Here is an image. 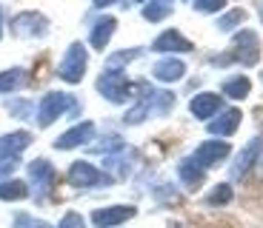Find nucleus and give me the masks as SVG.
I'll return each mask as SVG.
<instances>
[{"mask_svg":"<svg viewBox=\"0 0 263 228\" xmlns=\"http://www.w3.org/2000/svg\"><path fill=\"white\" fill-rule=\"evenodd\" d=\"M189 109H192V114H195L197 120H212L215 114H220V109H223V100L217 97V94H209V91H203V94L192 97Z\"/></svg>","mask_w":263,"mask_h":228,"instance_id":"obj_11","label":"nucleus"},{"mask_svg":"<svg viewBox=\"0 0 263 228\" xmlns=\"http://www.w3.org/2000/svg\"><path fill=\"white\" fill-rule=\"evenodd\" d=\"M29 180L37 185V197H43L49 189H52V182H54V169L49 160H34V163H29Z\"/></svg>","mask_w":263,"mask_h":228,"instance_id":"obj_13","label":"nucleus"},{"mask_svg":"<svg viewBox=\"0 0 263 228\" xmlns=\"http://www.w3.org/2000/svg\"><path fill=\"white\" fill-rule=\"evenodd\" d=\"M226 157H229V143H223V140H203V143L195 149L192 160H195L200 169H209V165L220 163Z\"/></svg>","mask_w":263,"mask_h":228,"instance_id":"obj_8","label":"nucleus"},{"mask_svg":"<svg viewBox=\"0 0 263 228\" xmlns=\"http://www.w3.org/2000/svg\"><path fill=\"white\" fill-rule=\"evenodd\" d=\"M169 228H178V225H169Z\"/></svg>","mask_w":263,"mask_h":228,"instance_id":"obj_38","label":"nucleus"},{"mask_svg":"<svg viewBox=\"0 0 263 228\" xmlns=\"http://www.w3.org/2000/svg\"><path fill=\"white\" fill-rule=\"evenodd\" d=\"M32 146V134L29 131H12V134L0 137V157L3 160H14L23 149Z\"/></svg>","mask_w":263,"mask_h":228,"instance_id":"obj_16","label":"nucleus"},{"mask_svg":"<svg viewBox=\"0 0 263 228\" xmlns=\"http://www.w3.org/2000/svg\"><path fill=\"white\" fill-rule=\"evenodd\" d=\"M115 29H118V20L115 17H98L92 23V32H89V43H92V49L95 52H103L106 49V43L112 40V34H115Z\"/></svg>","mask_w":263,"mask_h":228,"instance_id":"obj_12","label":"nucleus"},{"mask_svg":"<svg viewBox=\"0 0 263 228\" xmlns=\"http://www.w3.org/2000/svg\"><path fill=\"white\" fill-rule=\"evenodd\" d=\"M232 194H235V191H232V182H220V185L206 197V202H209V205H226V202H232Z\"/></svg>","mask_w":263,"mask_h":228,"instance_id":"obj_25","label":"nucleus"},{"mask_svg":"<svg viewBox=\"0 0 263 228\" xmlns=\"http://www.w3.org/2000/svg\"><path fill=\"white\" fill-rule=\"evenodd\" d=\"M132 217H135L132 205H109V209L92 211V225L95 228H118L120 222L132 220Z\"/></svg>","mask_w":263,"mask_h":228,"instance_id":"obj_10","label":"nucleus"},{"mask_svg":"<svg viewBox=\"0 0 263 228\" xmlns=\"http://www.w3.org/2000/svg\"><path fill=\"white\" fill-rule=\"evenodd\" d=\"M6 109L12 111V117H29L32 103H29V100H12V103H6Z\"/></svg>","mask_w":263,"mask_h":228,"instance_id":"obj_30","label":"nucleus"},{"mask_svg":"<svg viewBox=\"0 0 263 228\" xmlns=\"http://www.w3.org/2000/svg\"><path fill=\"white\" fill-rule=\"evenodd\" d=\"M257 57H260V43H257V34L243 29L237 32L235 40H232L229 54L223 57H215V63H240V66H255Z\"/></svg>","mask_w":263,"mask_h":228,"instance_id":"obj_2","label":"nucleus"},{"mask_svg":"<svg viewBox=\"0 0 263 228\" xmlns=\"http://www.w3.org/2000/svg\"><path fill=\"white\" fill-rule=\"evenodd\" d=\"M243 9H232V12H226L223 17L217 20V29L220 32H232V29H237V23H243Z\"/></svg>","mask_w":263,"mask_h":228,"instance_id":"obj_27","label":"nucleus"},{"mask_svg":"<svg viewBox=\"0 0 263 228\" xmlns=\"http://www.w3.org/2000/svg\"><path fill=\"white\" fill-rule=\"evenodd\" d=\"M26 83V72L23 69H6V72H0V94H9V91H17L20 86Z\"/></svg>","mask_w":263,"mask_h":228,"instance_id":"obj_21","label":"nucleus"},{"mask_svg":"<svg viewBox=\"0 0 263 228\" xmlns=\"http://www.w3.org/2000/svg\"><path fill=\"white\" fill-rule=\"evenodd\" d=\"M140 49H126V52H118L112 54V57L106 60V72H123L126 63H132V60H138Z\"/></svg>","mask_w":263,"mask_h":228,"instance_id":"obj_24","label":"nucleus"},{"mask_svg":"<svg viewBox=\"0 0 263 228\" xmlns=\"http://www.w3.org/2000/svg\"><path fill=\"white\" fill-rule=\"evenodd\" d=\"M140 103L135 106V109H129V114L123 117V123L135 126V123H143L146 117H163V114H169L172 106H175V94L172 91H149L146 86H140Z\"/></svg>","mask_w":263,"mask_h":228,"instance_id":"obj_1","label":"nucleus"},{"mask_svg":"<svg viewBox=\"0 0 263 228\" xmlns=\"http://www.w3.org/2000/svg\"><path fill=\"white\" fill-rule=\"evenodd\" d=\"M178 174H180V182H183L186 189H197L200 182H206V169H200L192 157H183V160H180Z\"/></svg>","mask_w":263,"mask_h":228,"instance_id":"obj_19","label":"nucleus"},{"mask_svg":"<svg viewBox=\"0 0 263 228\" xmlns=\"http://www.w3.org/2000/svg\"><path fill=\"white\" fill-rule=\"evenodd\" d=\"M260 149H263V140L257 137V140H252V143L246 146L240 154H237V160L232 163V169H229V177H232V180H240V177H243L246 171L255 165V160H257V154H260Z\"/></svg>","mask_w":263,"mask_h":228,"instance_id":"obj_14","label":"nucleus"},{"mask_svg":"<svg viewBox=\"0 0 263 228\" xmlns=\"http://www.w3.org/2000/svg\"><path fill=\"white\" fill-rule=\"evenodd\" d=\"M69 182H72L74 189H100V185H109L112 177L106 174V171L95 169V165L86 163V160H78V163H72V169H69Z\"/></svg>","mask_w":263,"mask_h":228,"instance_id":"obj_5","label":"nucleus"},{"mask_svg":"<svg viewBox=\"0 0 263 228\" xmlns=\"http://www.w3.org/2000/svg\"><path fill=\"white\" fill-rule=\"evenodd\" d=\"M172 14V6L169 3H163V0H152L149 6L143 9V17L146 20H163V17H169Z\"/></svg>","mask_w":263,"mask_h":228,"instance_id":"obj_26","label":"nucleus"},{"mask_svg":"<svg viewBox=\"0 0 263 228\" xmlns=\"http://www.w3.org/2000/svg\"><path fill=\"white\" fill-rule=\"evenodd\" d=\"M95 137V123H89V120H83V123L72 126L69 131H63V134L54 140V149L60 151H69V149H78V146H86L89 140Z\"/></svg>","mask_w":263,"mask_h":228,"instance_id":"obj_9","label":"nucleus"},{"mask_svg":"<svg viewBox=\"0 0 263 228\" xmlns=\"http://www.w3.org/2000/svg\"><path fill=\"white\" fill-rule=\"evenodd\" d=\"M152 74L158 80H163V83H175V80H180L186 74V66H183V60H178V57H163V60L155 63Z\"/></svg>","mask_w":263,"mask_h":228,"instance_id":"obj_17","label":"nucleus"},{"mask_svg":"<svg viewBox=\"0 0 263 228\" xmlns=\"http://www.w3.org/2000/svg\"><path fill=\"white\" fill-rule=\"evenodd\" d=\"M29 194V182L23 180H0V200H23Z\"/></svg>","mask_w":263,"mask_h":228,"instance_id":"obj_22","label":"nucleus"},{"mask_svg":"<svg viewBox=\"0 0 263 228\" xmlns=\"http://www.w3.org/2000/svg\"><path fill=\"white\" fill-rule=\"evenodd\" d=\"M132 3H143V0H132Z\"/></svg>","mask_w":263,"mask_h":228,"instance_id":"obj_36","label":"nucleus"},{"mask_svg":"<svg viewBox=\"0 0 263 228\" xmlns=\"http://www.w3.org/2000/svg\"><path fill=\"white\" fill-rule=\"evenodd\" d=\"M66 111H78V100L72 94H66V91H49V94H43V100L37 106V126L49 129L58 117H63Z\"/></svg>","mask_w":263,"mask_h":228,"instance_id":"obj_3","label":"nucleus"},{"mask_svg":"<svg viewBox=\"0 0 263 228\" xmlns=\"http://www.w3.org/2000/svg\"><path fill=\"white\" fill-rule=\"evenodd\" d=\"M240 117H243V111L240 109H226L220 111V117L209 120V134L215 137H229L237 131V126H240Z\"/></svg>","mask_w":263,"mask_h":228,"instance_id":"obj_15","label":"nucleus"},{"mask_svg":"<svg viewBox=\"0 0 263 228\" xmlns=\"http://www.w3.org/2000/svg\"><path fill=\"white\" fill-rule=\"evenodd\" d=\"M14 165H17V160H3V157H0V180H3L6 174H12Z\"/></svg>","mask_w":263,"mask_h":228,"instance_id":"obj_32","label":"nucleus"},{"mask_svg":"<svg viewBox=\"0 0 263 228\" xmlns=\"http://www.w3.org/2000/svg\"><path fill=\"white\" fill-rule=\"evenodd\" d=\"M152 49H155V52H192L195 46H192V40H186L180 32L169 29V32H163L158 40H155Z\"/></svg>","mask_w":263,"mask_h":228,"instance_id":"obj_18","label":"nucleus"},{"mask_svg":"<svg viewBox=\"0 0 263 228\" xmlns=\"http://www.w3.org/2000/svg\"><path fill=\"white\" fill-rule=\"evenodd\" d=\"M98 9H106V6H112V3H118V0H92Z\"/></svg>","mask_w":263,"mask_h":228,"instance_id":"obj_34","label":"nucleus"},{"mask_svg":"<svg viewBox=\"0 0 263 228\" xmlns=\"http://www.w3.org/2000/svg\"><path fill=\"white\" fill-rule=\"evenodd\" d=\"M46 29H49V20L40 12H23L12 20V32L17 37H40V34H46Z\"/></svg>","mask_w":263,"mask_h":228,"instance_id":"obj_7","label":"nucleus"},{"mask_svg":"<svg viewBox=\"0 0 263 228\" xmlns=\"http://www.w3.org/2000/svg\"><path fill=\"white\" fill-rule=\"evenodd\" d=\"M14 228H49V222L34 220L32 214H17L14 217Z\"/></svg>","mask_w":263,"mask_h":228,"instance_id":"obj_28","label":"nucleus"},{"mask_svg":"<svg viewBox=\"0 0 263 228\" xmlns=\"http://www.w3.org/2000/svg\"><path fill=\"white\" fill-rule=\"evenodd\" d=\"M98 91L112 103H126L135 94V83H129L123 72H103L98 80Z\"/></svg>","mask_w":263,"mask_h":228,"instance_id":"obj_4","label":"nucleus"},{"mask_svg":"<svg viewBox=\"0 0 263 228\" xmlns=\"http://www.w3.org/2000/svg\"><path fill=\"white\" fill-rule=\"evenodd\" d=\"M0 37H3V12H0Z\"/></svg>","mask_w":263,"mask_h":228,"instance_id":"obj_35","label":"nucleus"},{"mask_svg":"<svg viewBox=\"0 0 263 228\" xmlns=\"http://www.w3.org/2000/svg\"><path fill=\"white\" fill-rule=\"evenodd\" d=\"M223 91H226V97H232V100H243V97H249L252 83H249V77H229L223 83Z\"/></svg>","mask_w":263,"mask_h":228,"instance_id":"obj_23","label":"nucleus"},{"mask_svg":"<svg viewBox=\"0 0 263 228\" xmlns=\"http://www.w3.org/2000/svg\"><path fill=\"white\" fill-rule=\"evenodd\" d=\"M192 6L197 12H220V9H226V0H192Z\"/></svg>","mask_w":263,"mask_h":228,"instance_id":"obj_29","label":"nucleus"},{"mask_svg":"<svg viewBox=\"0 0 263 228\" xmlns=\"http://www.w3.org/2000/svg\"><path fill=\"white\" fill-rule=\"evenodd\" d=\"M163 3H169V6H172V0H163Z\"/></svg>","mask_w":263,"mask_h":228,"instance_id":"obj_37","label":"nucleus"},{"mask_svg":"<svg viewBox=\"0 0 263 228\" xmlns=\"http://www.w3.org/2000/svg\"><path fill=\"white\" fill-rule=\"evenodd\" d=\"M58 74L66 80V83H72V86L83 80V74H86V46L83 43H72L69 49H66Z\"/></svg>","mask_w":263,"mask_h":228,"instance_id":"obj_6","label":"nucleus"},{"mask_svg":"<svg viewBox=\"0 0 263 228\" xmlns=\"http://www.w3.org/2000/svg\"><path fill=\"white\" fill-rule=\"evenodd\" d=\"M58 228H86V222L78 211H69V214H63V220H60Z\"/></svg>","mask_w":263,"mask_h":228,"instance_id":"obj_31","label":"nucleus"},{"mask_svg":"<svg viewBox=\"0 0 263 228\" xmlns=\"http://www.w3.org/2000/svg\"><path fill=\"white\" fill-rule=\"evenodd\" d=\"M255 174H257V180H263V149H260V154H257V160H255Z\"/></svg>","mask_w":263,"mask_h":228,"instance_id":"obj_33","label":"nucleus"},{"mask_svg":"<svg viewBox=\"0 0 263 228\" xmlns=\"http://www.w3.org/2000/svg\"><path fill=\"white\" fill-rule=\"evenodd\" d=\"M132 157H135V151L132 149H120V154H109L106 157V169H109V177H126L132 169Z\"/></svg>","mask_w":263,"mask_h":228,"instance_id":"obj_20","label":"nucleus"}]
</instances>
